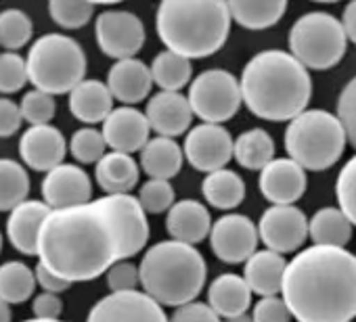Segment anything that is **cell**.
Masks as SVG:
<instances>
[{"label": "cell", "instance_id": "obj_1", "mask_svg": "<svg viewBox=\"0 0 356 322\" xmlns=\"http://www.w3.org/2000/svg\"><path fill=\"white\" fill-rule=\"evenodd\" d=\"M147 214L132 195H105L90 203L53 210L42 224L38 260L74 282L95 280L118 262L145 249Z\"/></svg>", "mask_w": 356, "mask_h": 322}, {"label": "cell", "instance_id": "obj_2", "mask_svg": "<svg viewBox=\"0 0 356 322\" xmlns=\"http://www.w3.org/2000/svg\"><path fill=\"white\" fill-rule=\"evenodd\" d=\"M283 301L298 322H352L356 316V255L312 245L285 270Z\"/></svg>", "mask_w": 356, "mask_h": 322}, {"label": "cell", "instance_id": "obj_3", "mask_svg": "<svg viewBox=\"0 0 356 322\" xmlns=\"http://www.w3.org/2000/svg\"><path fill=\"white\" fill-rule=\"evenodd\" d=\"M245 107L266 121H291L306 111L312 96L308 69L287 51L254 55L241 74Z\"/></svg>", "mask_w": 356, "mask_h": 322}, {"label": "cell", "instance_id": "obj_4", "mask_svg": "<svg viewBox=\"0 0 356 322\" xmlns=\"http://www.w3.org/2000/svg\"><path fill=\"white\" fill-rule=\"evenodd\" d=\"M229 3L222 0H163L155 26L168 51L185 59L218 53L231 32Z\"/></svg>", "mask_w": 356, "mask_h": 322}, {"label": "cell", "instance_id": "obj_5", "mask_svg": "<svg viewBox=\"0 0 356 322\" xmlns=\"http://www.w3.org/2000/svg\"><path fill=\"white\" fill-rule=\"evenodd\" d=\"M138 272L149 297L159 305L181 307L193 303L204 291L208 264L193 245L161 241L143 255Z\"/></svg>", "mask_w": 356, "mask_h": 322}, {"label": "cell", "instance_id": "obj_6", "mask_svg": "<svg viewBox=\"0 0 356 322\" xmlns=\"http://www.w3.org/2000/svg\"><path fill=\"white\" fill-rule=\"evenodd\" d=\"M346 130L337 115L323 109H308L289 121L285 149L289 159L312 172L333 168L346 149Z\"/></svg>", "mask_w": 356, "mask_h": 322}, {"label": "cell", "instance_id": "obj_7", "mask_svg": "<svg viewBox=\"0 0 356 322\" xmlns=\"http://www.w3.org/2000/svg\"><path fill=\"white\" fill-rule=\"evenodd\" d=\"M26 63L34 88L51 96L72 92L86 76V55L82 46L65 34L40 36L32 44Z\"/></svg>", "mask_w": 356, "mask_h": 322}, {"label": "cell", "instance_id": "obj_8", "mask_svg": "<svg viewBox=\"0 0 356 322\" xmlns=\"http://www.w3.org/2000/svg\"><path fill=\"white\" fill-rule=\"evenodd\" d=\"M348 36L337 17L323 11L302 15L289 32L291 55L308 69H331L346 55Z\"/></svg>", "mask_w": 356, "mask_h": 322}, {"label": "cell", "instance_id": "obj_9", "mask_svg": "<svg viewBox=\"0 0 356 322\" xmlns=\"http://www.w3.org/2000/svg\"><path fill=\"white\" fill-rule=\"evenodd\" d=\"M189 103L193 115L202 117L204 124L229 121L241 107V82L231 71L208 69L200 74L189 88Z\"/></svg>", "mask_w": 356, "mask_h": 322}, {"label": "cell", "instance_id": "obj_10", "mask_svg": "<svg viewBox=\"0 0 356 322\" xmlns=\"http://www.w3.org/2000/svg\"><path fill=\"white\" fill-rule=\"evenodd\" d=\"M99 49L118 61L134 59L145 44V26L130 11H103L95 24Z\"/></svg>", "mask_w": 356, "mask_h": 322}, {"label": "cell", "instance_id": "obj_11", "mask_svg": "<svg viewBox=\"0 0 356 322\" xmlns=\"http://www.w3.org/2000/svg\"><path fill=\"white\" fill-rule=\"evenodd\" d=\"M235 140L231 132L218 124L195 126L185 140V157L197 172L214 174L225 170L233 159Z\"/></svg>", "mask_w": 356, "mask_h": 322}, {"label": "cell", "instance_id": "obj_12", "mask_svg": "<svg viewBox=\"0 0 356 322\" xmlns=\"http://www.w3.org/2000/svg\"><path fill=\"white\" fill-rule=\"evenodd\" d=\"M308 218L296 205H273L268 207L258 224V232L266 249L275 253H293L310 237Z\"/></svg>", "mask_w": 356, "mask_h": 322}, {"label": "cell", "instance_id": "obj_13", "mask_svg": "<svg viewBox=\"0 0 356 322\" xmlns=\"http://www.w3.org/2000/svg\"><path fill=\"white\" fill-rule=\"evenodd\" d=\"M86 322H170V318L145 291H128L99 299L90 307Z\"/></svg>", "mask_w": 356, "mask_h": 322}, {"label": "cell", "instance_id": "obj_14", "mask_svg": "<svg viewBox=\"0 0 356 322\" xmlns=\"http://www.w3.org/2000/svg\"><path fill=\"white\" fill-rule=\"evenodd\" d=\"M258 226L243 214H229L214 222L210 232V245L218 260L227 264L248 262L258 247Z\"/></svg>", "mask_w": 356, "mask_h": 322}, {"label": "cell", "instance_id": "obj_15", "mask_svg": "<svg viewBox=\"0 0 356 322\" xmlns=\"http://www.w3.org/2000/svg\"><path fill=\"white\" fill-rule=\"evenodd\" d=\"M42 197L51 210H67L90 203L92 197V183L90 176L74 166L61 164L59 168L51 170L42 180Z\"/></svg>", "mask_w": 356, "mask_h": 322}, {"label": "cell", "instance_id": "obj_16", "mask_svg": "<svg viewBox=\"0 0 356 322\" xmlns=\"http://www.w3.org/2000/svg\"><path fill=\"white\" fill-rule=\"evenodd\" d=\"M67 153V142L55 126H32L22 134L19 155L22 161L36 172H51L59 168Z\"/></svg>", "mask_w": 356, "mask_h": 322}, {"label": "cell", "instance_id": "obj_17", "mask_svg": "<svg viewBox=\"0 0 356 322\" xmlns=\"http://www.w3.org/2000/svg\"><path fill=\"white\" fill-rule=\"evenodd\" d=\"M149 128L163 138L181 136L193 121V109L181 92H157L149 99L145 109Z\"/></svg>", "mask_w": 356, "mask_h": 322}, {"label": "cell", "instance_id": "obj_18", "mask_svg": "<svg viewBox=\"0 0 356 322\" xmlns=\"http://www.w3.org/2000/svg\"><path fill=\"white\" fill-rule=\"evenodd\" d=\"M149 121L147 115L134 107L113 109L111 115L103 121V138L107 146L115 153H134L143 151L149 138Z\"/></svg>", "mask_w": 356, "mask_h": 322}, {"label": "cell", "instance_id": "obj_19", "mask_svg": "<svg viewBox=\"0 0 356 322\" xmlns=\"http://www.w3.org/2000/svg\"><path fill=\"white\" fill-rule=\"evenodd\" d=\"M306 172L293 159H275L260 174V191L275 205H293L306 193Z\"/></svg>", "mask_w": 356, "mask_h": 322}, {"label": "cell", "instance_id": "obj_20", "mask_svg": "<svg viewBox=\"0 0 356 322\" xmlns=\"http://www.w3.org/2000/svg\"><path fill=\"white\" fill-rule=\"evenodd\" d=\"M53 210L44 201H24L17 205L7 220V237L9 243L28 257L38 255V241L44 220L49 218Z\"/></svg>", "mask_w": 356, "mask_h": 322}, {"label": "cell", "instance_id": "obj_21", "mask_svg": "<svg viewBox=\"0 0 356 322\" xmlns=\"http://www.w3.org/2000/svg\"><path fill=\"white\" fill-rule=\"evenodd\" d=\"M212 216L204 203L195 199L176 201L165 216V230L172 241H181L187 245L202 243L212 232Z\"/></svg>", "mask_w": 356, "mask_h": 322}, {"label": "cell", "instance_id": "obj_22", "mask_svg": "<svg viewBox=\"0 0 356 322\" xmlns=\"http://www.w3.org/2000/svg\"><path fill=\"white\" fill-rule=\"evenodd\" d=\"M107 86H109L113 99H118L126 107L136 105V103L145 101L151 92V86H153L151 67H147L138 59L118 61L109 69Z\"/></svg>", "mask_w": 356, "mask_h": 322}, {"label": "cell", "instance_id": "obj_23", "mask_svg": "<svg viewBox=\"0 0 356 322\" xmlns=\"http://www.w3.org/2000/svg\"><path fill=\"white\" fill-rule=\"evenodd\" d=\"M287 262L281 253H275L270 249L256 251L245 262V282L252 289V293L262 297H277L283 289Z\"/></svg>", "mask_w": 356, "mask_h": 322}, {"label": "cell", "instance_id": "obj_24", "mask_svg": "<svg viewBox=\"0 0 356 322\" xmlns=\"http://www.w3.org/2000/svg\"><path fill=\"white\" fill-rule=\"evenodd\" d=\"M70 111L84 124L105 121L113 111V94L101 80H84L70 92Z\"/></svg>", "mask_w": 356, "mask_h": 322}, {"label": "cell", "instance_id": "obj_25", "mask_svg": "<svg viewBox=\"0 0 356 322\" xmlns=\"http://www.w3.org/2000/svg\"><path fill=\"white\" fill-rule=\"evenodd\" d=\"M208 305L220 316V318H239L245 316L250 303H252V289L248 287L245 278L237 274H220L214 278L208 291Z\"/></svg>", "mask_w": 356, "mask_h": 322}, {"label": "cell", "instance_id": "obj_26", "mask_svg": "<svg viewBox=\"0 0 356 322\" xmlns=\"http://www.w3.org/2000/svg\"><path fill=\"white\" fill-rule=\"evenodd\" d=\"M185 151H181L174 138L155 136L140 151V168L151 180H170L183 168Z\"/></svg>", "mask_w": 356, "mask_h": 322}, {"label": "cell", "instance_id": "obj_27", "mask_svg": "<svg viewBox=\"0 0 356 322\" xmlns=\"http://www.w3.org/2000/svg\"><path fill=\"white\" fill-rule=\"evenodd\" d=\"M138 166L132 155L107 153L95 168V178L107 195H128L138 183Z\"/></svg>", "mask_w": 356, "mask_h": 322}, {"label": "cell", "instance_id": "obj_28", "mask_svg": "<svg viewBox=\"0 0 356 322\" xmlns=\"http://www.w3.org/2000/svg\"><path fill=\"white\" fill-rule=\"evenodd\" d=\"M308 232H310V239L314 241V245H318V247L346 249V245L352 239V222L343 216L341 210L323 207L310 218Z\"/></svg>", "mask_w": 356, "mask_h": 322}, {"label": "cell", "instance_id": "obj_29", "mask_svg": "<svg viewBox=\"0 0 356 322\" xmlns=\"http://www.w3.org/2000/svg\"><path fill=\"white\" fill-rule=\"evenodd\" d=\"M233 22L248 30H266L281 22L287 11L285 0H231Z\"/></svg>", "mask_w": 356, "mask_h": 322}, {"label": "cell", "instance_id": "obj_30", "mask_svg": "<svg viewBox=\"0 0 356 322\" xmlns=\"http://www.w3.org/2000/svg\"><path fill=\"white\" fill-rule=\"evenodd\" d=\"M233 157L245 170H264L270 161H275V140L262 128L245 130L235 140Z\"/></svg>", "mask_w": 356, "mask_h": 322}, {"label": "cell", "instance_id": "obj_31", "mask_svg": "<svg viewBox=\"0 0 356 322\" xmlns=\"http://www.w3.org/2000/svg\"><path fill=\"white\" fill-rule=\"evenodd\" d=\"M202 193L212 207L235 210L245 199V185L237 172L225 168L214 174H208V178L202 185Z\"/></svg>", "mask_w": 356, "mask_h": 322}, {"label": "cell", "instance_id": "obj_32", "mask_svg": "<svg viewBox=\"0 0 356 322\" xmlns=\"http://www.w3.org/2000/svg\"><path fill=\"white\" fill-rule=\"evenodd\" d=\"M151 76H153V82L163 92H178L183 86L189 84L193 76V67L189 59L176 55L172 51H163L153 59Z\"/></svg>", "mask_w": 356, "mask_h": 322}, {"label": "cell", "instance_id": "obj_33", "mask_svg": "<svg viewBox=\"0 0 356 322\" xmlns=\"http://www.w3.org/2000/svg\"><path fill=\"white\" fill-rule=\"evenodd\" d=\"M28 170L13 159H0V212H13L28 201Z\"/></svg>", "mask_w": 356, "mask_h": 322}, {"label": "cell", "instance_id": "obj_34", "mask_svg": "<svg viewBox=\"0 0 356 322\" xmlns=\"http://www.w3.org/2000/svg\"><path fill=\"white\" fill-rule=\"evenodd\" d=\"M36 285V274L24 262H7L0 266V299L9 305L28 301Z\"/></svg>", "mask_w": 356, "mask_h": 322}, {"label": "cell", "instance_id": "obj_35", "mask_svg": "<svg viewBox=\"0 0 356 322\" xmlns=\"http://www.w3.org/2000/svg\"><path fill=\"white\" fill-rule=\"evenodd\" d=\"M34 34V24L28 13L22 9H5L0 11V46L7 53H15L24 49Z\"/></svg>", "mask_w": 356, "mask_h": 322}, {"label": "cell", "instance_id": "obj_36", "mask_svg": "<svg viewBox=\"0 0 356 322\" xmlns=\"http://www.w3.org/2000/svg\"><path fill=\"white\" fill-rule=\"evenodd\" d=\"M49 13L57 26L65 30H80L92 19L95 5L86 0H51Z\"/></svg>", "mask_w": 356, "mask_h": 322}, {"label": "cell", "instance_id": "obj_37", "mask_svg": "<svg viewBox=\"0 0 356 322\" xmlns=\"http://www.w3.org/2000/svg\"><path fill=\"white\" fill-rule=\"evenodd\" d=\"M107 142L103 138V132L95 128H82L74 132L70 140V151L76 161L80 164H99V161L107 155Z\"/></svg>", "mask_w": 356, "mask_h": 322}, {"label": "cell", "instance_id": "obj_38", "mask_svg": "<svg viewBox=\"0 0 356 322\" xmlns=\"http://www.w3.org/2000/svg\"><path fill=\"white\" fill-rule=\"evenodd\" d=\"M19 109H22L24 121H28L32 126H49L51 119L55 117L57 105H55V99L51 94L34 88V90L24 94Z\"/></svg>", "mask_w": 356, "mask_h": 322}, {"label": "cell", "instance_id": "obj_39", "mask_svg": "<svg viewBox=\"0 0 356 322\" xmlns=\"http://www.w3.org/2000/svg\"><path fill=\"white\" fill-rule=\"evenodd\" d=\"M28 80V63L19 53H0V92H19Z\"/></svg>", "mask_w": 356, "mask_h": 322}, {"label": "cell", "instance_id": "obj_40", "mask_svg": "<svg viewBox=\"0 0 356 322\" xmlns=\"http://www.w3.org/2000/svg\"><path fill=\"white\" fill-rule=\"evenodd\" d=\"M335 195L339 210L352 222V226H356V155L348 159V164L341 168L335 183Z\"/></svg>", "mask_w": 356, "mask_h": 322}, {"label": "cell", "instance_id": "obj_41", "mask_svg": "<svg viewBox=\"0 0 356 322\" xmlns=\"http://www.w3.org/2000/svg\"><path fill=\"white\" fill-rule=\"evenodd\" d=\"M174 189L168 180H149L138 191V203L145 214H163L170 212L174 201Z\"/></svg>", "mask_w": 356, "mask_h": 322}, {"label": "cell", "instance_id": "obj_42", "mask_svg": "<svg viewBox=\"0 0 356 322\" xmlns=\"http://www.w3.org/2000/svg\"><path fill=\"white\" fill-rule=\"evenodd\" d=\"M337 119L346 130L348 142L356 149V76L343 86L337 99Z\"/></svg>", "mask_w": 356, "mask_h": 322}, {"label": "cell", "instance_id": "obj_43", "mask_svg": "<svg viewBox=\"0 0 356 322\" xmlns=\"http://www.w3.org/2000/svg\"><path fill=\"white\" fill-rule=\"evenodd\" d=\"M136 285H140V272L130 262H118L107 272V287L111 293H128L136 291Z\"/></svg>", "mask_w": 356, "mask_h": 322}, {"label": "cell", "instance_id": "obj_44", "mask_svg": "<svg viewBox=\"0 0 356 322\" xmlns=\"http://www.w3.org/2000/svg\"><path fill=\"white\" fill-rule=\"evenodd\" d=\"M254 322H289L291 312L279 297H262L254 305Z\"/></svg>", "mask_w": 356, "mask_h": 322}, {"label": "cell", "instance_id": "obj_45", "mask_svg": "<svg viewBox=\"0 0 356 322\" xmlns=\"http://www.w3.org/2000/svg\"><path fill=\"white\" fill-rule=\"evenodd\" d=\"M170 322H220V316L208 303L193 301V303L176 307Z\"/></svg>", "mask_w": 356, "mask_h": 322}, {"label": "cell", "instance_id": "obj_46", "mask_svg": "<svg viewBox=\"0 0 356 322\" xmlns=\"http://www.w3.org/2000/svg\"><path fill=\"white\" fill-rule=\"evenodd\" d=\"M24 124V115L17 103L0 96V138H9L19 132Z\"/></svg>", "mask_w": 356, "mask_h": 322}, {"label": "cell", "instance_id": "obj_47", "mask_svg": "<svg viewBox=\"0 0 356 322\" xmlns=\"http://www.w3.org/2000/svg\"><path fill=\"white\" fill-rule=\"evenodd\" d=\"M32 312H34V318H40V320H59V316L63 312V303H61L59 295L42 291L40 295L34 297Z\"/></svg>", "mask_w": 356, "mask_h": 322}, {"label": "cell", "instance_id": "obj_48", "mask_svg": "<svg viewBox=\"0 0 356 322\" xmlns=\"http://www.w3.org/2000/svg\"><path fill=\"white\" fill-rule=\"evenodd\" d=\"M34 274H36V282L42 287V291H47V293H55V295H59V293H63V291H67L70 287H72V282L70 280H65V278H61V276H57L55 272H51L47 266H42L40 262H38V266H36V270H34Z\"/></svg>", "mask_w": 356, "mask_h": 322}, {"label": "cell", "instance_id": "obj_49", "mask_svg": "<svg viewBox=\"0 0 356 322\" xmlns=\"http://www.w3.org/2000/svg\"><path fill=\"white\" fill-rule=\"evenodd\" d=\"M341 26H343V32H346L348 40L356 44V0H354V3H350V5L343 9Z\"/></svg>", "mask_w": 356, "mask_h": 322}, {"label": "cell", "instance_id": "obj_50", "mask_svg": "<svg viewBox=\"0 0 356 322\" xmlns=\"http://www.w3.org/2000/svg\"><path fill=\"white\" fill-rule=\"evenodd\" d=\"M13 314H11V305L7 301L0 299V322H11Z\"/></svg>", "mask_w": 356, "mask_h": 322}, {"label": "cell", "instance_id": "obj_51", "mask_svg": "<svg viewBox=\"0 0 356 322\" xmlns=\"http://www.w3.org/2000/svg\"><path fill=\"white\" fill-rule=\"evenodd\" d=\"M227 322H254V318L252 316H239V318H233V320H227Z\"/></svg>", "mask_w": 356, "mask_h": 322}, {"label": "cell", "instance_id": "obj_52", "mask_svg": "<svg viewBox=\"0 0 356 322\" xmlns=\"http://www.w3.org/2000/svg\"><path fill=\"white\" fill-rule=\"evenodd\" d=\"M24 322H63V320H40V318H30V320H24Z\"/></svg>", "mask_w": 356, "mask_h": 322}, {"label": "cell", "instance_id": "obj_53", "mask_svg": "<svg viewBox=\"0 0 356 322\" xmlns=\"http://www.w3.org/2000/svg\"><path fill=\"white\" fill-rule=\"evenodd\" d=\"M0 251H3V235H0Z\"/></svg>", "mask_w": 356, "mask_h": 322}]
</instances>
